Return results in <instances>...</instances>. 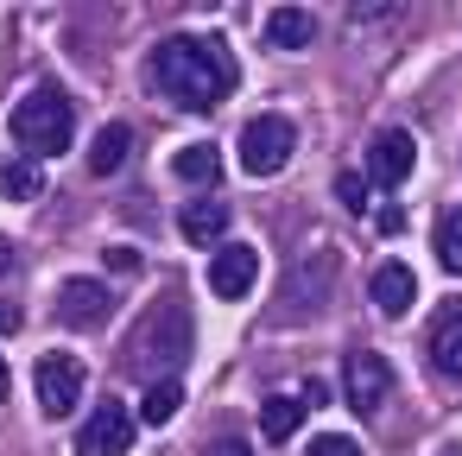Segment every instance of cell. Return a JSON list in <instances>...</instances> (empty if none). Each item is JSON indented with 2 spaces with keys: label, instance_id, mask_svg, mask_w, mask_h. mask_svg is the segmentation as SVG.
Segmentation results:
<instances>
[{
  "label": "cell",
  "instance_id": "obj_3",
  "mask_svg": "<svg viewBox=\"0 0 462 456\" xmlns=\"http://www.w3.org/2000/svg\"><path fill=\"white\" fill-rule=\"evenodd\" d=\"M14 140H20L26 159H58V153H70V96L51 89V83H39V89L14 108Z\"/></svg>",
  "mask_w": 462,
  "mask_h": 456
},
{
  "label": "cell",
  "instance_id": "obj_13",
  "mask_svg": "<svg viewBox=\"0 0 462 456\" xmlns=\"http://www.w3.org/2000/svg\"><path fill=\"white\" fill-rule=\"evenodd\" d=\"M367 298H374L386 317H405V311H411V298H418L411 266H405V260H380V266H374V279H367Z\"/></svg>",
  "mask_w": 462,
  "mask_h": 456
},
{
  "label": "cell",
  "instance_id": "obj_17",
  "mask_svg": "<svg viewBox=\"0 0 462 456\" xmlns=\"http://www.w3.org/2000/svg\"><path fill=\"white\" fill-rule=\"evenodd\" d=\"M171 172H178L184 184H216V178H222V153H216L209 140H197V146H184V153L171 159Z\"/></svg>",
  "mask_w": 462,
  "mask_h": 456
},
{
  "label": "cell",
  "instance_id": "obj_7",
  "mask_svg": "<svg viewBox=\"0 0 462 456\" xmlns=\"http://www.w3.org/2000/svg\"><path fill=\"white\" fill-rule=\"evenodd\" d=\"M134 431H140L134 412L108 399V405H96V412L83 418V431H77V456H127V450H134Z\"/></svg>",
  "mask_w": 462,
  "mask_h": 456
},
{
  "label": "cell",
  "instance_id": "obj_11",
  "mask_svg": "<svg viewBox=\"0 0 462 456\" xmlns=\"http://www.w3.org/2000/svg\"><path fill=\"white\" fill-rule=\"evenodd\" d=\"M108 311H115V298H108L102 279H70V285L58 292V317H64L70 330H96V323H108Z\"/></svg>",
  "mask_w": 462,
  "mask_h": 456
},
{
  "label": "cell",
  "instance_id": "obj_8",
  "mask_svg": "<svg viewBox=\"0 0 462 456\" xmlns=\"http://www.w3.org/2000/svg\"><path fill=\"white\" fill-rule=\"evenodd\" d=\"M342 393H348V405H355L361 418H374V412L386 405V393H393V368H386L380 355L355 349V355L342 361Z\"/></svg>",
  "mask_w": 462,
  "mask_h": 456
},
{
  "label": "cell",
  "instance_id": "obj_27",
  "mask_svg": "<svg viewBox=\"0 0 462 456\" xmlns=\"http://www.w3.org/2000/svg\"><path fill=\"white\" fill-rule=\"evenodd\" d=\"M437 456H462V443H443V450H437Z\"/></svg>",
  "mask_w": 462,
  "mask_h": 456
},
{
  "label": "cell",
  "instance_id": "obj_22",
  "mask_svg": "<svg viewBox=\"0 0 462 456\" xmlns=\"http://www.w3.org/2000/svg\"><path fill=\"white\" fill-rule=\"evenodd\" d=\"M336 203H342L348 216H361V209H367V178H361V172H342V178H336Z\"/></svg>",
  "mask_w": 462,
  "mask_h": 456
},
{
  "label": "cell",
  "instance_id": "obj_23",
  "mask_svg": "<svg viewBox=\"0 0 462 456\" xmlns=\"http://www.w3.org/2000/svg\"><path fill=\"white\" fill-rule=\"evenodd\" d=\"M304 456H361V443H355L348 431H323V437H310Z\"/></svg>",
  "mask_w": 462,
  "mask_h": 456
},
{
  "label": "cell",
  "instance_id": "obj_25",
  "mask_svg": "<svg viewBox=\"0 0 462 456\" xmlns=\"http://www.w3.org/2000/svg\"><path fill=\"white\" fill-rule=\"evenodd\" d=\"M203 456H247V443H241V437H216Z\"/></svg>",
  "mask_w": 462,
  "mask_h": 456
},
{
  "label": "cell",
  "instance_id": "obj_24",
  "mask_svg": "<svg viewBox=\"0 0 462 456\" xmlns=\"http://www.w3.org/2000/svg\"><path fill=\"white\" fill-rule=\"evenodd\" d=\"M108 266H115V273H140V254H134V247H108Z\"/></svg>",
  "mask_w": 462,
  "mask_h": 456
},
{
  "label": "cell",
  "instance_id": "obj_12",
  "mask_svg": "<svg viewBox=\"0 0 462 456\" xmlns=\"http://www.w3.org/2000/svg\"><path fill=\"white\" fill-rule=\"evenodd\" d=\"M178 228H184L190 247H216L228 235V197H190L178 209Z\"/></svg>",
  "mask_w": 462,
  "mask_h": 456
},
{
  "label": "cell",
  "instance_id": "obj_5",
  "mask_svg": "<svg viewBox=\"0 0 462 456\" xmlns=\"http://www.w3.org/2000/svg\"><path fill=\"white\" fill-rule=\"evenodd\" d=\"M336 266H342V260H336L329 247L304 254V260L285 273V298H291V304H285V317H310V311L329 298V285H336Z\"/></svg>",
  "mask_w": 462,
  "mask_h": 456
},
{
  "label": "cell",
  "instance_id": "obj_1",
  "mask_svg": "<svg viewBox=\"0 0 462 456\" xmlns=\"http://www.w3.org/2000/svg\"><path fill=\"white\" fill-rule=\"evenodd\" d=\"M235 58H228V45L222 39H190V33H178V39H165L159 51H152V83L178 102V108H190V115H203V108H216L228 89H235Z\"/></svg>",
  "mask_w": 462,
  "mask_h": 456
},
{
  "label": "cell",
  "instance_id": "obj_26",
  "mask_svg": "<svg viewBox=\"0 0 462 456\" xmlns=\"http://www.w3.org/2000/svg\"><path fill=\"white\" fill-rule=\"evenodd\" d=\"M7 386H14V380H7V361H0V399H7Z\"/></svg>",
  "mask_w": 462,
  "mask_h": 456
},
{
  "label": "cell",
  "instance_id": "obj_21",
  "mask_svg": "<svg viewBox=\"0 0 462 456\" xmlns=\"http://www.w3.org/2000/svg\"><path fill=\"white\" fill-rule=\"evenodd\" d=\"M437 260L449 273H462V209H443L437 216Z\"/></svg>",
  "mask_w": 462,
  "mask_h": 456
},
{
  "label": "cell",
  "instance_id": "obj_4",
  "mask_svg": "<svg viewBox=\"0 0 462 456\" xmlns=\"http://www.w3.org/2000/svg\"><path fill=\"white\" fill-rule=\"evenodd\" d=\"M291 146H298V127H291L285 115H254V121L241 127V165H247L254 178L285 172V165H291Z\"/></svg>",
  "mask_w": 462,
  "mask_h": 456
},
{
  "label": "cell",
  "instance_id": "obj_10",
  "mask_svg": "<svg viewBox=\"0 0 462 456\" xmlns=\"http://www.w3.org/2000/svg\"><path fill=\"white\" fill-rule=\"evenodd\" d=\"M254 279H260V254L247 247V241H228V247H216V260H209V292L216 298H247L254 292Z\"/></svg>",
  "mask_w": 462,
  "mask_h": 456
},
{
  "label": "cell",
  "instance_id": "obj_19",
  "mask_svg": "<svg viewBox=\"0 0 462 456\" xmlns=\"http://www.w3.org/2000/svg\"><path fill=\"white\" fill-rule=\"evenodd\" d=\"M45 191V172L39 159H14V165H0V197H14V203H32Z\"/></svg>",
  "mask_w": 462,
  "mask_h": 456
},
{
  "label": "cell",
  "instance_id": "obj_20",
  "mask_svg": "<svg viewBox=\"0 0 462 456\" xmlns=\"http://www.w3.org/2000/svg\"><path fill=\"white\" fill-rule=\"evenodd\" d=\"M178 405H184V380H152L146 399H140V418H146V424H171Z\"/></svg>",
  "mask_w": 462,
  "mask_h": 456
},
{
  "label": "cell",
  "instance_id": "obj_2",
  "mask_svg": "<svg viewBox=\"0 0 462 456\" xmlns=\"http://www.w3.org/2000/svg\"><path fill=\"white\" fill-rule=\"evenodd\" d=\"M184 355H190V311L178 304V298H159L152 311H146V323L134 330V368L140 374H159V380H171V368H184Z\"/></svg>",
  "mask_w": 462,
  "mask_h": 456
},
{
  "label": "cell",
  "instance_id": "obj_6",
  "mask_svg": "<svg viewBox=\"0 0 462 456\" xmlns=\"http://www.w3.org/2000/svg\"><path fill=\"white\" fill-rule=\"evenodd\" d=\"M32 380H39L45 418H70V412H77V399H83V361H77V355H39Z\"/></svg>",
  "mask_w": 462,
  "mask_h": 456
},
{
  "label": "cell",
  "instance_id": "obj_9",
  "mask_svg": "<svg viewBox=\"0 0 462 456\" xmlns=\"http://www.w3.org/2000/svg\"><path fill=\"white\" fill-rule=\"evenodd\" d=\"M411 165H418V140L405 134V127H386V134H374V146H367V184H405L411 178Z\"/></svg>",
  "mask_w": 462,
  "mask_h": 456
},
{
  "label": "cell",
  "instance_id": "obj_15",
  "mask_svg": "<svg viewBox=\"0 0 462 456\" xmlns=\"http://www.w3.org/2000/svg\"><path fill=\"white\" fill-rule=\"evenodd\" d=\"M430 368L462 380V304H449L437 323H430Z\"/></svg>",
  "mask_w": 462,
  "mask_h": 456
},
{
  "label": "cell",
  "instance_id": "obj_16",
  "mask_svg": "<svg viewBox=\"0 0 462 456\" xmlns=\"http://www.w3.org/2000/svg\"><path fill=\"white\" fill-rule=\"evenodd\" d=\"M127 153H134V134H127L121 121H108V127L96 134V146H89V172H96V178H108V172H121V165H127Z\"/></svg>",
  "mask_w": 462,
  "mask_h": 456
},
{
  "label": "cell",
  "instance_id": "obj_18",
  "mask_svg": "<svg viewBox=\"0 0 462 456\" xmlns=\"http://www.w3.org/2000/svg\"><path fill=\"white\" fill-rule=\"evenodd\" d=\"M298 424H304V399H291V393H273V399L260 405V437H273V443H279V437H291Z\"/></svg>",
  "mask_w": 462,
  "mask_h": 456
},
{
  "label": "cell",
  "instance_id": "obj_14",
  "mask_svg": "<svg viewBox=\"0 0 462 456\" xmlns=\"http://www.w3.org/2000/svg\"><path fill=\"white\" fill-rule=\"evenodd\" d=\"M266 45L273 51H310L317 45V14L310 7H273L266 14Z\"/></svg>",
  "mask_w": 462,
  "mask_h": 456
}]
</instances>
